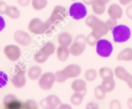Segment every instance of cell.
<instances>
[{"instance_id":"42","label":"cell","mask_w":132,"mask_h":109,"mask_svg":"<svg viewBox=\"0 0 132 109\" xmlns=\"http://www.w3.org/2000/svg\"><path fill=\"white\" fill-rule=\"evenodd\" d=\"M17 2L20 6L22 7H26L30 4L31 0H17Z\"/></svg>"},{"instance_id":"19","label":"cell","mask_w":132,"mask_h":109,"mask_svg":"<svg viewBox=\"0 0 132 109\" xmlns=\"http://www.w3.org/2000/svg\"><path fill=\"white\" fill-rule=\"evenodd\" d=\"M42 74V69L39 66H32L27 72V76L31 81H37Z\"/></svg>"},{"instance_id":"20","label":"cell","mask_w":132,"mask_h":109,"mask_svg":"<svg viewBox=\"0 0 132 109\" xmlns=\"http://www.w3.org/2000/svg\"><path fill=\"white\" fill-rule=\"evenodd\" d=\"M70 54L69 48L66 46L59 45L56 49V56L58 60L61 62H65L68 60Z\"/></svg>"},{"instance_id":"8","label":"cell","mask_w":132,"mask_h":109,"mask_svg":"<svg viewBox=\"0 0 132 109\" xmlns=\"http://www.w3.org/2000/svg\"><path fill=\"white\" fill-rule=\"evenodd\" d=\"M3 53L7 59L11 62H16L20 59L21 54L20 48L13 44L5 45L3 48Z\"/></svg>"},{"instance_id":"13","label":"cell","mask_w":132,"mask_h":109,"mask_svg":"<svg viewBox=\"0 0 132 109\" xmlns=\"http://www.w3.org/2000/svg\"><path fill=\"white\" fill-rule=\"evenodd\" d=\"M108 29L107 28L105 22L101 20L92 29L91 34L97 39L98 40L101 39L103 36L107 35L108 33Z\"/></svg>"},{"instance_id":"22","label":"cell","mask_w":132,"mask_h":109,"mask_svg":"<svg viewBox=\"0 0 132 109\" xmlns=\"http://www.w3.org/2000/svg\"><path fill=\"white\" fill-rule=\"evenodd\" d=\"M101 86L106 93H110L114 90L116 84H115V81L113 78H111L102 79Z\"/></svg>"},{"instance_id":"17","label":"cell","mask_w":132,"mask_h":109,"mask_svg":"<svg viewBox=\"0 0 132 109\" xmlns=\"http://www.w3.org/2000/svg\"><path fill=\"white\" fill-rule=\"evenodd\" d=\"M58 42L59 45H62V46L69 47L71 45L73 42V38L71 34L68 32H62L58 35Z\"/></svg>"},{"instance_id":"7","label":"cell","mask_w":132,"mask_h":109,"mask_svg":"<svg viewBox=\"0 0 132 109\" xmlns=\"http://www.w3.org/2000/svg\"><path fill=\"white\" fill-rule=\"evenodd\" d=\"M67 16L68 11L65 7L62 5H56L53 9L49 19L56 25H58L60 23L64 21Z\"/></svg>"},{"instance_id":"37","label":"cell","mask_w":132,"mask_h":109,"mask_svg":"<svg viewBox=\"0 0 132 109\" xmlns=\"http://www.w3.org/2000/svg\"><path fill=\"white\" fill-rule=\"evenodd\" d=\"M108 31H112L113 29H114L115 27L117 25V20L116 19H113L110 18V19L107 20V21L105 22Z\"/></svg>"},{"instance_id":"16","label":"cell","mask_w":132,"mask_h":109,"mask_svg":"<svg viewBox=\"0 0 132 109\" xmlns=\"http://www.w3.org/2000/svg\"><path fill=\"white\" fill-rule=\"evenodd\" d=\"M71 89L75 92L81 93L86 96L87 93V84L86 82L83 79H75L72 82Z\"/></svg>"},{"instance_id":"40","label":"cell","mask_w":132,"mask_h":109,"mask_svg":"<svg viewBox=\"0 0 132 109\" xmlns=\"http://www.w3.org/2000/svg\"><path fill=\"white\" fill-rule=\"evenodd\" d=\"M8 7L7 3L4 1H0V14H5L6 9Z\"/></svg>"},{"instance_id":"2","label":"cell","mask_w":132,"mask_h":109,"mask_svg":"<svg viewBox=\"0 0 132 109\" xmlns=\"http://www.w3.org/2000/svg\"><path fill=\"white\" fill-rule=\"evenodd\" d=\"M86 37L83 35H79L75 38L69 48L70 54L74 57H79L84 52L86 48Z\"/></svg>"},{"instance_id":"38","label":"cell","mask_w":132,"mask_h":109,"mask_svg":"<svg viewBox=\"0 0 132 109\" xmlns=\"http://www.w3.org/2000/svg\"><path fill=\"white\" fill-rule=\"evenodd\" d=\"M98 40L93 36V35L91 34V33L90 34H89L86 37V42H87V44H88L90 46H95L97 43Z\"/></svg>"},{"instance_id":"21","label":"cell","mask_w":132,"mask_h":109,"mask_svg":"<svg viewBox=\"0 0 132 109\" xmlns=\"http://www.w3.org/2000/svg\"><path fill=\"white\" fill-rule=\"evenodd\" d=\"M117 59L119 61L129 62L132 60V48H126L123 49L119 52Z\"/></svg>"},{"instance_id":"48","label":"cell","mask_w":132,"mask_h":109,"mask_svg":"<svg viewBox=\"0 0 132 109\" xmlns=\"http://www.w3.org/2000/svg\"><path fill=\"white\" fill-rule=\"evenodd\" d=\"M126 83H127V84H128V87H129L131 90H132V75H131L129 78L128 79V81H126Z\"/></svg>"},{"instance_id":"49","label":"cell","mask_w":132,"mask_h":109,"mask_svg":"<svg viewBox=\"0 0 132 109\" xmlns=\"http://www.w3.org/2000/svg\"><path fill=\"white\" fill-rule=\"evenodd\" d=\"M58 108H72L71 106L68 104H60Z\"/></svg>"},{"instance_id":"4","label":"cell","mask_w":132,"mask_h":109,"mask_svg":"<svg viewBox=\"0 0 132 109\" xmlns=\"http://www.w3.org/2000/svg\"><path fill=\"white\" fill-rule=\"evenodd\" d=\"M87 10L86 5L81 2H75L69 9V14L75 20H80L86 17Z\"/></svg>"},{"instance_id":"45","label":"cell","mask_w":132,"mask_h":109,"mask_svg":"<svg viewBox=\"0 0 132 109\" xmlns=\"http://www.w3.org/2000/svg\"><path fill=\"white\" fill-rule=\"evenodd\" d=\"M119 2L120 5L123 6H127L131 4L132 0H119Z\"/></svg>"},{"instance_id":"11","label":"cell","mask_w":132,"mask_h":109,"mask_svg":"<svg viewBox=\"0 0 132 109\" xmlns=\"http://www.w3.org/2000/svg\"><path fill=\"white\" fill-rule=\"evenodd\" d=\"M61 104V101L59 97L54 94L48 96L45 98L42 99L40 101V105L44 108L54 109L58 107Z\"/></svg>"},{"instance_id":"9","label":"cell","mask_w":132,"mask_h":109,"mask_svg":"<svg viewBox=\"0 0 132 109\" xmlns=\"http://www.w3.org/2000/svg\"><path fill=\"white\" fill-rule=\"evenodd\" d=\"M28 29L34 35H43L45 33V22L38 18H32L28 24Z\"/></svg>"},{"instance_id":"25","label":"cell","mask_w":132,"mask_h":109,"mask_svg":"<svg viewBox=\"0 0 132 109\" xmlns=\"http://www.w3.org/2000/svg\"><path fill=\"white\" fill-rule=\"evenodd\" d=\"M40 49L42 50V51L45 54H46L47 57H50L51 55L54 54V53L55 52L56 50V46L53 42H47L46 44H44Z\"/></svg>"},{"instance_id":"12","label":"cell","mask_w":132,"mask_h":109,"mask_svg":"<svg viewBox=\"0 0 132 109\" xmlns=\"http://www.w3.org/2000/svg\"><path fill=\"white\" fill-rule=\"evenodd\" d=\"M62 70L68 79L77 78L82 72L81 67L78 64H69L65 67Z\"/></svg>"},{"instance_id":"24","label":"cell","mask_w":132,"mask_h":109,"mask_svg":"<svg viewBox=\"0 0 132 109\" xmlns=\"http://www.w3.org/2000/svg\"><path fill=\"white\" fill-rule=\"evenodd\" d=\"M98 73L102 79H111L114 77V72L112 69L108 67H102L99 69Z\"/></svg>"},{"instance_id":"29","label":"cell","mask_w":132,"mask_h":109,"mask_svg":"<svg viewBox=\"0 0 132 109\" xmlns=\"http://www.w3.org/2000/svg\"><path fill=\"white\" fill-rule=\"evenodd\" d=\"M101 20L98 18L97 16H96L94 14H90L88 16H87V18L85 20V24L87 25V27H89L90 29H92L94 27L101 21Z\"/></svg>"},{"instance_id":"23","label":"cell","mask_w":132,"mask_h":109,"mask_svg":"<svg viewBox=\"0 0 132 109\" xmlns=\"http://www.w3.org/2000/svg\"><path fill=\"white\" fill-rule=\"evenodd\" d=\"M5 14L12 20H17L21 16V12L16 6H8L6 9Z\"/></svg>"},{"instance_id":"10","label":"cell","mask_w":132,"mask_h":109,"mask_svg":"<svg viewBox=\"0 0 132 109\" xmlns=\"http://www.w3.org/2000/svg\"><path fill=\"white\" fill-rule=\"evenodd\" d=\"M13 37L14 41L21 46H28L31 42V37L30 35L23 30H16L14 33Z\"/></svg>"},{"instance_id":"6","label":"cell","mask_w":132,"mask_h":109,"mask_svg":"<svg viewBox=\"0 0 132 109\" xmlns=\"http://www.w3.org/2000/svg\"><path fill=\"white\" fill-rule=\"evenodd\" d=\"M55 82V75L53 72H47L42 74L38 79V86L42 90L49 91L53 88Z\"/></svg>"},{"instance_id":"47","label":"cell","mask_w":132,"mask_h":109,"mask_svg":"<svg viewBox=\"0 0 132 109\" xmlns=\"http://www.w3.org/2000/svg\"><path fill=\"white\" fill-rule=\"evenodd\" d=\"M97 3H101L102 5H106V4L110 3L111 2V0H95Z\"/></svg>"},{"instance_id":"30","label":"cell","mask_w":132,"mask_h":109,"mask_svg":"<svg viewBox=\"0 0 132 109\" xmlns=\"http://www.w3.org/2000/svg\"><path fill=\"white\" fill-rule=\"evenodd\" d=\"M48 58L49 57L44 54L40 49H39L38 51L33 54V59L36 63H38V64H44L47 61Z\"/></svg>"},{"instance_id":"15","label":"cell","mask_w":132,"mask_h":109,"mask_svg":"<svg viewBox=\"0 0 132 109\" xmlns=\"http://www.w3.org/2000/svg\"><path fill=\"white\" fill-rule=\"evenodd\" d=\"M108 14L111 18L119 20L123 16V10L119 5L113 3L109 6L108 9Z\"/></svg>"},{"instance_id":"3","label":"cell","mask_w":132,"mask_h":109,"mask_svg":"<svg viewBox=\"0 0 132 109\" xmlns=\"http://www.w3.org/2000/svg\"><path fill=\"white\" fill-rule=\"evenodd\" d=\"M95 46L97 54L102 58L110 57L113 51V44L111 42L106 39H99Z\"/></svg>"},{"instance_id":"31","label":"cell","mask_w":132,"mask_h":109,"mask_svg":"<svg viewBox=\"0 0 132 109\" xmlns=\"http://www.w3.org/2000/svg\"><path fill=\"white\" fill-rule=\"evenodd\" d=\"M97 71L94 68H89L85 72V79L88 82H93L97 78Z\"/></svg>"},{"instance_id":"35","label":"cell","mask_w":132,"mask_h":109,"mask_svg":"<svg viewBox=\"0 0 132 109\" xmlns=\"http://www.w3.org/2000/svg\"><path fill=\"white\" fill-rule=\"evenodd\" d=\"M9 81L8 75L3 71H0V89L5 87Z\"/></svg>"},{"instance_id":"5","label":"cell","mask_w":132,"mask_h":109,"mask_svg":"<svg viewBox=\"0 0 132 109\" xmlns=\"http://www.w3.org/2000/svg\"><path fill=\"white\" fill-rule=\"evenodd\" d=\"M3 108L5 109H24V101L19 99L12 94H7L3 98Z\"/></svg>"},{"instance_id":"41","label":"cell","mask_w":132,"mask_h":109,"mask_svg":"<svg viewBox=\"0 0 132 109\" xmlns=\"http://www.w3.org/2000/svg\"><path fill=\"white\" fill-rule=\"evenodd\" d=\"M126 14L129 20H132V4H129L126 9Z\"/></svg>"},{"instance_id":"34","label":"cell","mask_w":132,"mask_h":109,"mask_svg":"<svg viewBox=\"0 0 132 109\" xmlns=\"http://www.w3.org/2000/svg\"><path fill=\"white\" fill-rule=\"evenodd\" d=\"M54 75H55V81L58 83H65L67 80L68 79L67 78V77L65 76V73H63V70H59L57 71L55 73H54Z\"/></svg>"},{"instance_id":"51","label":"cell","mask_w":132,"mask_h":109,"mask_svg":"<svg viewBox=\"0 0 132 109\" xmlns=\"http://www.w3.org/2000/svg\"><path fill=\"white\" fill-rule=\"evenodd\" d=\"M71 1H77V0H71Z\"/></svg>"},{"instance_id":"50","label":"cell","mask_w":132,"mask_h":109,"mask_svg":"<svg viewBox=\"0 0 132 109\" xmlns=\"http://www.w3.org/2000/svg\"><path fill=\"white\" fill-rule=\"evenodd\" d=\"M127 105H128V107L129 108L132 109V97L128 99V101H127Z\"/></svg>"},{"instance_id":"28","label":"cell","mask_w":132,"mask_h":109,"mask_svg":"<svg viewBox=\"0 0 132 109\" xmlns=\"http://www.w3.org/2000/svg\"><path fill=\"white\" fill-rule=\"evenodd\" d=\"M56 25L50 19H47L45 22V33H44L47 36H51L53 32L56 30Z\"/></svg>"},{"instance_id":"1","label":"cell","mask_w":132,"mask_h":109,"mask_svg":"<svg viewBox=\"0 0 132 109\" xmlns=\"http://www.w3.org/2000/svg\"><path fill=\"white\" fill-rule=\"evenodd\" d=\"M112 35L113 40L116 43H124L131 38V29L126 25H117L113 29Z\"/></svg>"},{"instance_id":"26","label":"cell","mask_w":132,"mask_h":109,"mask_svg":"<svg viewBox=\"0 0 132 109\" xmlns=\"http://www.w3.org/2000/svg\"><path fill=\"white\" fill-rule=\"evenodd\" d=\"M47 4V0H31L32 7L36 11L44 9Z\"/></svg>"},{"instance_id":"32","label":"cell","mask_w":132,"mask_h":109,"mask_svg":"<svg viewBox=\"0 0 132 109\" xmlns=\"http://www.w3.org/2000/svg\"><path fill=\"white\" fill-rule=\"evenodd\" d=\"M92 10L96 15H102L106 11V5L98 3L95 1L92 4Z\"/></svg>"},{"instance_id":"44","label":"cell","mask_w":132,"mask_h":109,"mask_svg":"<svg viewBox=\"0 0 132 109\" xmlns=\"http://www.w3.org/2000/svg\"><path fill=\"white\" fill-rule=\"evenodd\" d=\"M5 25L6 24L4 18H3V16H2L0 15V32L4 29L5 27Z\"/></svg>"},{"instance_id":"18","label":"cell","mask_w":132,"mask_h":109,"mask_svg":"<svg viewBox=\"0 0 132 109\" xmlns=\"http://www.w3.org/2000/svg\"><path fill=\"white\" fill-rule=\"evenodd\" d=\"M114 75L119 79L121 81L126 82L131 76V74L124 68L121 66H117L114 69Z\"/></svg>"},{"instance_id":"52","label":"cell","mask_w":132,"mask_h":109,"mask_svg":"<svg viewBox=\"0 0 132 109\" xmlns=\"http://www.w3.org/2000/svg\"><path fill=\"white\" fill-rule=\"evenodd\" d=\"M0 50H1V45H0Z\"/></svg>"},{"instance_id":"14","label":"cell","mask_w":132,"mask_h":109,"mask_svg":"<svg viewBox=\"0 0 132 109\" xmlns=\"http://www.w3.org/2000/svg\"><path fill=\"white\" fill-rule=\"evenodd\" d=\"M25 72H16V73L13 75L11 82L14 87L16 88H23L26 84V78L25 76Z\"/></svg>"},{"instance_id":"36","label":"cell","mask_w":132,"mask_h":109,"mask_svg":"<svg viewBox=\"0 0 132 109\" xmlns=\"http://www.w3.org/2000/svg\"><path fill=\"white\" fill-rule=\"evenodd\" d=\"M38 105L34 100L29 99L24 101V109H37Z\"/></svg>"},{"instance_id":"27","label":"cell","mask_w":132,"mask_h":109,"mask_svg":"<svg viewBox=\"0 0 132 109\" xmlns=\"http://www.w3.org/2000/svg\"><path fill=\"white\" fill-rule=\"evenodd\" d=\"M84 95L78 92H75L70 98L71 103L75 106H79L83 102Z\"/></svg>"},{"instance_id":"43","label":"cell","mask_w":132,"mask_h":109,"mask_svg":"<svg viewBox=\"0 0 132 109\" xmlns=\"http://www.w3.org/2000/svg\"><path fill=\"white\" fill-rule=\"evenodd\" d=\"M86 108L87 109H97L98 108V105L95 102H89L86 105Z\"/></svg>"},{"instance_id":"33","label":"cell","mask_w":132,"mask_h":109,"mask_svg":"<svg viewBox=\"0 0 132 109\" xmlns=\"http://www.w3.org/2000/svg\"><path fill=\"white\" fill-rule=\"evenodd\" d=\"M94 95L95 98L98 100H102L105 98L106 95V92L102 87V86L98 85L94 89Z\"/></svg>"},{"instance_id":"46","label":"cell","mask_w":132,"mask_h":109,"mask_svg":"<svg viewBox=\"0 0 132 109\" xmlns=\"http://www.w3.org/2000/svg\"><path fill=\"white\" fill-rule=\"evenodd\" d=\"M84 4L86 5H92L93 3L95 2V0H82Z\"/></svg>"},{"instance_id":"39","label":"cell","mask_w":132,"mask_h":109,"mask_svg":"<svg viewBox=\"0 0 132 109\" xmlns=\"http://www.w3.org/2000/svg\"><path fill=\"white\" fill-rule=\"evenodd\" d=\"M110 108L112 109H120L121 108V104L119 100L114 99L110 101Z\"/></svg>"}]
</instances>
